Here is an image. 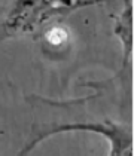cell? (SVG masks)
<instances>
[{"instance_id": "obj_2", "label": "cell", "mask_w": 134, "mask_h": 156, "mask_svg": "<svg viewBox=\"0 0 134 156\" xmlns=\"http://www.w3.org/2000/svg\"><path fill=\"white\" fill-rule=\"evenodd\" d=\"M92 131L104 135L110 144L109 156H133V131L128 126L104 120L103 123H66L55 126V132Z\"/></svg>"}, {"instance_id": "obj_1", "label": "cell", "mask_w": 134, "mask_h": 156, "mask_svg": "<svg viewBox=\"0 0 134 156\" xmlns=\"http://www.w3.org/2000/svg\"><path fill=\"white\" fill-rule=\"evenodd\" d=\"M85 3L82 0H0V30L5 37L28 33L54 15Z\"/></svg>"}]
</instances>
